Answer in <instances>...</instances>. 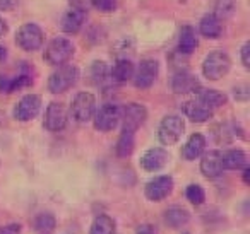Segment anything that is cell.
<instances>
[{
    "label": "cell",
    "instance_id": "8fae6325",
    "mask_svg": "<svg viewBox=\"0 0 250 234\" xmlns=\"http://www.w3.org/2000/svg\"><path fill=\"white\" fill-rule=\"evenodd\" d=\"M42 106L43 99L40 94H24L14 104L12 117H14V120L21 121V123H28V121L35 120L38 117L40 111H42Z\"/></svg>",
    "mask_w": 250,
    "mask_h": 234
},
{
    "label": "cell",
    "instance_id": "ba28073f",
    "mask_svg": "<svg viewBox=\"0 0 250 234\" xmlns=\"http://www.w3.org/2000/svg\"><path fill=\"white\" fill-rule=\"evenodd\" d=\"M96 98L89 91H79L72 98L69 106V115L77 123H87L93 120L94 111H96Z\"/></svg>",
    "mask_w": 250,
    "mask_h": 234
},
{
    "label": "cell",
    "instance_id": "4316f807",
    "mask_svg": "<svg viewBox=\"0 0 250 234\" xmlns=\"http://www.w3.org/2000/svg\"><path fill=\"white\" fill-rule=\"evenodd\" d=\"M89 77L94 86H98V87L108 86V84H111L110 65H108L106 62H103V60H94L89 67Z\"/></svg>",
    "mask_w": 250,
    "mask_h": 234
},
{
    "label": "cell",
    "instance_id": "4dcf8cb0",
    "mask_svg": "<svg viewBox=\"0 0 250 234\" xmlns=\"http://www.w3.org/2000/svg\"><path fill=\"white\" fill-rule=\"evenodd\" d=\"M185 198L194 207H201L206 202V190L197 183H192L185 188Z\"/></svg>",
    "mask_w": 250,
    "mask_h": 234
},
{
    "label": "cell",
    "instance_id": "8d00e7d4",
    "mask_svg": "<svg viewBox=\"0 0 250 234\" xmlns=\"http://www.w3.org/2000/svg\"><path fill=\"white\" fill-rule=\"evenodd\" d=\"M235 98L238 101H249V87H243V86H240V87H235Z\"/></svg>",
    "mask_w": 250,
    "mask_h": 234
},
{
    "label": "cell",
    "instance_id": "74e56055",
    "mask_svg": "<svg viewBox=\"0 0 250 234\" xmlns=\"http://www.w3.org/2000/svg\"><path fill=\"white\" fill-rule=\"evenodd\" d=\"M136 234H158V233L153 224H141V226L137 227Z\"/></svg>",
    "mask_w": 250,
    "mask_h": 234
},
{
    "label": "cell",
    "instance_id": "e0dca14e",
    "mask_svg": "<svg viewBox=\"0 0 250 234\" xmlns=\"http://www.w3.org/2000/svg\"><path fill=\"white\" fill-rule=\"evenodd\" d=\"M182 113L192 123H206L212 118V111L206 108L195 96L182 104Z\"/></svg>",
    "mask_w": 250,
    "mask_h": 234
},
{
    "label": "cell",
    "instance_id": "44dd1931",
    "mask_svg": "<svg viewBox=\"0 0 250 234\" xmlns=\"http://www.w3.org/2000/svg\"><path fill=\"white\" fill-rule=\"evenodd\" d=\"M134 74V62L129 58H118L113 63V67H110V79L111 84L115 86H124V84L130 82Z\"/></svg>",
    "mask_w": 250,
    "mask_h": 234
},
{
    "label": "cell",
    "instance_id": "3957f363",
    "mask_svg": "<svg viewBox=\"0 0 250 234\" xmlns=\"http://www.w3.org/2000/svg\"><path fill=\"white\" fill-rule=\"evenodd\" d=\"M231 70V57L225 50H212L202 62V76L211 82L225 79Z\"/></svg>",
    "mask_w": 250,
    "mask_h": 234
},
{
    "label": "cell",
    "instance_id": "7402d4cb",
    "mask_svg": "<svg viewBox=\"0 0 250 234\" xmlns=\"http://www.w3.org/2000/svg\"><path fill=\"white\" fill-rule=\"evenodd\" d=\"M221 161H223V169L225 171H238L249 166V156L245 151L242 149H228L225 154H221Z\"/></svg>",
    "mask_w": 250,
    "mask_h": 234
},
{
    "label": "cell",
    "instance_id": "7c38bea8",
    "mask_svg": "<svg viewBox=\"0 0 250 234\" xmlns=\"http://www.w3.org/2000/svg\"><path fill=\"white\" fill-rule=\"evenodd\" d=\"M147 120V108L141 103H129L122 108V130L136 134Z\"/></svg>",
    "mask_w": 250,
    "mask_h": 234
},
{
    "label": "cell",
    "instance_id": "484cf974",
    "mask_svg": "<svg viewBox=\"0 0 250 234\" xmlns=\"http://www.w3.org/2000/svg\"><path fill=\"white\" fill-rule=\"evenodd\" d=\"M163 220L170 229H180V227H184L185 224H188L190 214H188V210L184 209V207L175 205V207H170V209L165 210Z\"/></svg>",
    "mask_w": 250,
    "mask_h": 234
},
{
    "label": "cell",
    "instance_id": "d590c367",
    "mask_svg": "<svg viewBox=\"0 0 250 234\" xmlns=\"http://www.w3.org/2000/svg\"><path fill=\"white\" fill-rule=\"evenodd\" d=\"M0 234H21V226L19 224H5L0 226Z\"/></svg>",
    "mask_w": 250,
    "mask_h": 234
},
{
    "label": "cell",
    "instance_id": "836d02e7",
    "mask_svg": "<svg viewBox=\"0 0 250 234\" xmlns=\"http://www.w3.org/2000/svg\"><path fill=\"white\" fill-rule=\"evenodd\" d=\"M70 9H76V11L89 12L91 9V0H69Z\"/></svg>",
    "mask_w": 250,
    "mask_h": 234
},
{
    "label": "cell",
    "instance_id": "9a60e30c",
    "mask_svg": "<svg viewBox=\"0 0 250 234\" xmlns=\"http://www.w3.org/2000/svg\"><path fill=\"white\" fill-rule=\"evenodd\" d=\"M201 173L204 175V178L208 179H218L219 176L225 173L223 169V161H221V152L218 149H211V151H204L201 157Z\"/></svg>",
    "mask_w": 250,
    "mask_h": 234
},
{
    "label": "cell",
    "instance_id": "5b68a950",
    "mask_svg": "<svg viewBox=\"0 0 250 234\" xmlns=\"http://www.w3.org/2000/svg\"><path fill=\"white\" fill-rule=\"evenodd\" d=\"M14 41L19 50L26 53H35L45 45V31L36 22H26L18 28L14 35Z\"/></svg>",
    "mask_w": 250,
    "mask_h": 234
},
{
    "label": "cell",
    "instance_id": "d6986e66",
    "mask_svg": "<svg viewBox=\"0 0 250 234\" xmlns=\"http://www.w3.org/2000/svg\"><path fill=\"white\" fill-rule=\"evenodd\" d=\"M194 96L211 111L219 110V108H223L226 103H228V96H226L223 91L211 89V87H197Z\"/></svg>",
    "mask_w": 250,
    "mask_h": 234
},
{
    "label": "cell",
    "instance_id": "277c9868",
    "mask_svg": "<svg viewBox=\"0 0 250 234\" xmlns=\"http://www.w3.org/2000/svg\"><path fill=\"white\" fill-rule=\"evenodd\" d=\"M79 77H81L79 67L65 63V65H62V67H57L55 72H52V76L46 80V87H48L50 93L55 94V96L65 94L76 86Z\"/></svg>",
    "mask_w": 250,
    "mask_h": 234
},
{
    "label": "cell",
    "instance_id": "ffe728a7",
    "mask_svg": "<svg viewBox=\"0 0 250 234\" xmlns=\"http://www.w3.org/2000/svg\"><path fill=\"white\" fill-rule=\"evenodd\" d=\"M86 21H87V12L70 9L60 19V29L65 35H77L83 29V26L86 24Z\"/></svg>",
    "mask_w": 250,
    "mask_h": 234
},
{
    "label": "cell",
    "instance_id": "ab89813d",
    "mask_svg": "<svg viewBox=\"0 0 250 234\" xmlns=\"http://www.w3.org/2000/svg\"><path fill=\"white\" fill-rule=\"evenodd\" d=\"M7 58H9V52H7V48H5L4 45H0V63L7 62Z\"/></svg>",
    "mask_w": 250,
    "mask_h": 234
},
{
    "label": "cell",
    "instance_id": "8992f818",
    "mask_svg": "<svg viewBox=\"0 0 250 234\" xmlns=\"http://www.w3.org/2000/svg\"><path fill=\"white\" fill-rule=\"evenodd\" d=\"M185 134V120L180 115H167L161 118L160 125H158L156 137L158 142L165 147L175 145Z\"/></svg>",
    "mask_w": 250,
    "mask_h": 234
},
{
    "label": "cell",
    "instance_id": "52a82bcc",
    "mask_svg": "<svg viewBox=\"0 0 250 234\" xmlns=\"http://www.w3.org/2000/svg\"><path fill=\"white\" fill-rule=\"evenodd\" d=\"M160 76V62L156 58H143L136 67H134L132 74V86L136 89L146 91L154 86Z\"/></svg>",
    "mask_w": 250,
    "mask_h": 234
},
{
    "label": "cell",
    "instance_id": "7a4b0ae2",
    "mask_svg": "<svg viewBox=\"0 0 250 234\" xmlns=\"http://www.w3.org/2000/svg\"><path fill=\"white\" fill-rule=\"evenodd\" d=\"M74 55H76L74 43L65 36H55L46 45L45 52H43V60L50 67H62L65 63H70Z\"/></svg>",
    "mask_w": 250,
    "mask_h": 234
},
{
    "label": "cell",
    "instance_id": "d6a6232c",
    "mask_svg": "<svg viewBox=\"0 0 250 234\" xmlns=\"http://www.w3.org/2000/svg\"><path fill=\"white\" fill-rule=\"evenodd\" d=\"M240 60H242L245 70H249L250 69V43L249 41L240 48Z\"/></svg>",
    "mask_w": 250,
    "mask_h": 234
},
{
    "label": "cell",
    "instance_id": "d4e9b609",
    "mask_svg": "<svg viewBox=\"0 0 250 234\" xmlns=\"http://www.w3.org/2000/svg\"><path fill=\"white\" fill-rule=\"evenodd\" d=\"M199 33L206 39H218L223 35V22L216 16L208 14L199 21Z\"/></svg>",
    "mask_w": 250,
    "mask_h": 234
},
{
    "label": "cell",
    "instance_id": "1f68e13d",
    "mask_svg": "<svg viewBox=\"0 0 250 234\" xmlns=\"http://www.w3.org/2000/svg\"><path fill=\"white\" fill-rule=\"evenodd\" d=\"M91 7L103 14H113L118 9V0H91Z\"/></svg>",
    "mask_w": 250,
    "mask_h": 234
},
{
    "label": "cell",
    "instance_id": "e575fe53",
    "mask_svg": "<svg viewBox=\"0 0 250 234\" xmlns=\"http://www.w3.org/2000/svg\"><path fill=\"white\" fill-rule=\"evenodd\" d=\"M21 0H0V12H11L19 5Z\"/></svg>",
    "mask_w": 250,
    "mask_h": 234
},
{
    "label": "cell",
    "instance_id": "9c48e42d",
    "mask_svg": "<svg viewBox=\"0 0 250 234\" xmlns=\"http://www.w3.org/2000/svg\"><path fill=\"white\" fill-rule=\"evenodd\" d=\"M120 118H122V108L117 103H104L100 108H96L93 117V123L98 132L108 134V132H113L120 125Z\"/></svg>",
    "mask_w": 250,
    "mask_h": 234
},
{
    "label": "cell",
    "instance_id": "cb8c5ba5",
    "mask_svg": "<svg viewBox=\"0 0 250 234\" xmlns=\"http://www.w3.org/2000/svg\"><path fill=\"white\" fill-rule=\"evenodd\" d=\"M31 229L35 234H53L57 229L55 214L48 212V210L38 212L31 219Z\"/></svg>",
    "mask_w": 250,
    "mask_h": 234
},
{
    "label": "cell",
    "instance_id": "ac0fdd59",
    "mask_svg": "<svg viewBox=\"0 0 250 234\" xmlns=\"http://www.w3.org/2000/svg\"><path fill=\"white\" fill-rule=\"evenodd\" d=\"M199 39L195 35V29L192 26H182L178 33V43H177V53L184 58H190L194 52L197 50Z\"/></svg>",
    "mask_w": 250,
    "mask_h": 234
},
{
    "label": "cell",
    "instance_id": "83f0119b",
    "mask_svg": "<svg viewBox=\"0 0 250 234\" xmlns=\"http://www.w3.org/2000/svg\"><path fill=\"white\" fill-rule=\"evenodd\" d=\"M134 147H136V134H134V132L122 130L120 137H118V140H117V145H115L117 157H120V159L130 157L134 152Z\"/></svg>",
    "mask_w": 250,
    "mask_h": 234
},
{
    "label": "cell",
    "instance_id": "30bf717a",
    "mask_svg": "<svg viewBox=\"0 0 250 234\" xmlns=\"http://www.w3.org/2000/svg\"><path fill=\"white\" fill-rule=\"evenodd\" d=\"M69 125V108L62 101H52L43 113V127L52 134L65 130Z\"/></svg>",
    "mask_w": 250,
    "mask_h": 234
},
{
    "label": "cell",
    "instance_id": "f35d334b",
    "mask_svg": "<svg viewBox=\"0 0 250 234\" xmlns=\"http://www.w3.org/2000/svg\"><path fill=\"white\" fill-rule=\"evenodd\" d=\"M7 33H9V24H7V21H5V19L0 16V39L4 38Z\"/></svg>",
    "mask_w": 250,
    "mask_h": 234
},
{
    "label": "cell",
    "instance_id": "2e32d148",
    "mask_svg": "<svg viewBox=\"0 0 250 234\" xmlns=\"http://www.w3.org/2000/svg\"><path fill=\"white\" fill-rule=\"evenodd\" d=\"M170 161V154L165 147H153L149 151H146L139 159V164L144 171L147 173H154L163 169L165 166Z\"/></svg>",
    "mask_w": 250,
    "mask_h": 234
},
{
    "label": "cell",
    "instance_id": "f546056e",
    "mask_svg": "<svg viewBox=\"0 0 250 234\" xmlns=\"http://www.w3.org/2000/svg\"><path fill=\"white\" fill-rule=\"evenodd\" d=\"M89 234H115V220L106 214H101L93 220Z\"/></svg>",
    "mask_w": 250,
    "mask_h": 234
},
{
    "label": "cell",
    "instance_id": "603a6c76",
    "mask_svg": "<svg viewBox=\"0 0 250 234\" xmlns=\"http://www.w3.org/2000/svg\"><path fill=\"white\" fill-rule=\"evenodd\" d=\"M206 145H208V140L202 134H192L188 137V140L184 144L182 147V157L185 161H195L202 156V152L206 151Z\"/></svg>",
    "mask_w": 250,
    "mask_h": 234
},
{
    "label": "cell",
    "instance_id": "4fadbf2b",
    "mask_svg": "<svg viewBox=\"0 0 250 234\" xmlns=\"http://www.w3.org/2000/svg\"><path fill=\"white\" fill-rule=\"evenodd\" d=\"M175 181L170 175H161L153 178L149 183H146L144 186V195H146L147 200L151 202H163L165 198L171 195L173 192Z\"/></svg>",
    "mask_w": 250,
    "mask_h": 234
},
{
    "label": "cell",
    "instance_id": "60d3db41",
    "mask_svg": "<svg viewBox=\"0 0 250 234\" xmlns=\"http://www.w3.org/2000/svg\"><path fill=\"white\" fill-rule=\"evenodd\" d=\"M242 181H245V185H249V166L242 169Z\"/></svg>",
    "mask_w": 250,
    "mask_h": 234
},
{
    "label": "cell",
    "instance_id": "6da1fadb",
    "mask_svg": "<svg viewBox=\"0 0 250 234\" xmlns=\"http://www.w3.org/2000/svg\"><path fill=\"white\" fill-rule=\"evenodd\" d=\"M33 67L28 62H18L12 72H0V93L11 94L33 84Z\"/></svg>",
    "mask_w": 250,
    "mask_h": 234
},
{
    "label": "cell",
    "instance_id": "f1b7e54d",
    "mask_svg": "<svg viewBox=\"0 0 250 234\" xmlns=\"http://www.w3.org/2000/svg\"><path fill=\"white\" fill-rule=\"evenodd\" d=\"M235 14H236V0H214L212 16H216L221 22L231 19Z\"/></svg>",
    "mask_w": 250,
    "mask_h": 234
},
{
    "label": "cell",
    "instance_id": "5bb4252c",
    "mask_svg": "<svg viewBox=\"0 0 250 234\" xmlns=\"http://www.w3.org/2000/svg\"><path fill=\"white\" fill-rule=\"evenodd\" d=\"M197 87H201L199 84V79L195 77L194 72L187 69H182V70H177L175 74H171L170 77V89L171 93L175 94H194L197 91Z\"/></svg>",
    "mask_w": 250,
    "mask_h": 234
}]
</instances>
